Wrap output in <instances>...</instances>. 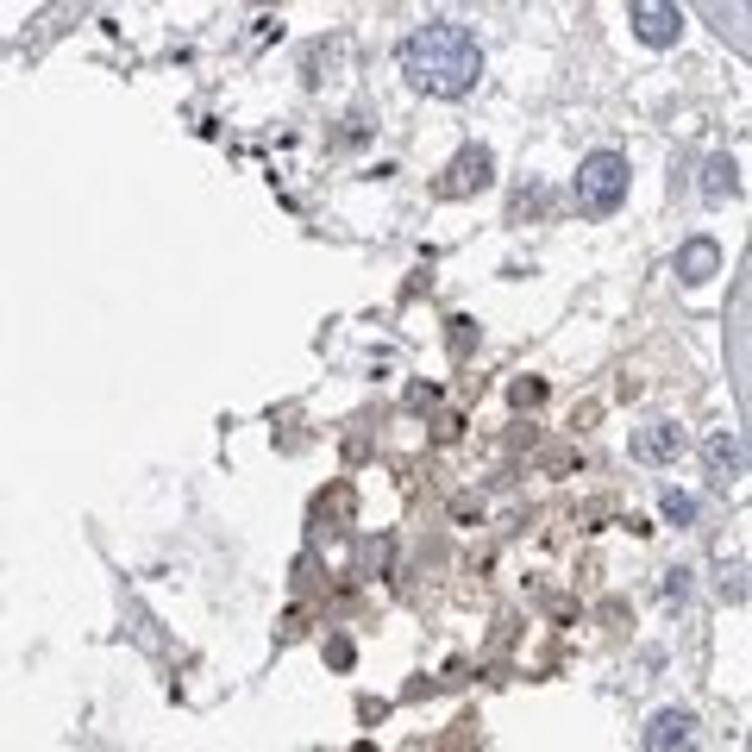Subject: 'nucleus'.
<instances>
[{
    "instance_id": "nucleus-1",
    "label": "nucleus",
    "mask_w": 752,
    "mask_h": 752,
    "mask_svg": "<svg viewBox=\"0 0 752 752\" xmlns=\"http://www.w3.org/2000/svg\"><path fill=\"white\" fill-rule=\"evenodd\" d=\"M402 76L433 101H458L483 76V44L458 19H427L402 38Z\"/></svg>"
},
{
    "instance_id": "nucleus-2",
    "label": "nucleus",
    "mask_w": 752,
    "mask_h": 752,
    "mask_svg": "<svg viewBox=\"0 0 752 752\" xmlns=\"http://www.w3.org/2000/svg\"><path fill=\"white\" fill-rule=\"evenodd\" d=\"M627 201V157L621 151H590L577 163V207L583 214H615Z\"/></svg>"
},
{
    "instance_id": "nucleus-3",
    "label": "nucleus",
    "mask_w": 752,
    "mask_h": 752,
    "mask_svg": "<svg viewBox=\"0 0 752 752\" xmlns=\"http://www.w3.org/2000/svg\"><path fill=\"white\" fill-rule=\"evenodd\" d=\"M646 752H696V715L690 709H658L646 727Z\"/></svg>"
},
{
    "instance_id": "nucleus-4",
    "label": "nucleus",
    "mask_w": 752,
    "mask_h": 752,
    "mask_svg": "<svg viewBox=\"0 0 752 752\" xmlns=\"http://www.w3.org/2000/svg\"><path fill=\"white\" fill-rule=\"evenodd\" d=\"M633 32H640L646 44H677V32H684V13L665 7V0H633Z\"/></svg>"
},
{
    "instance_id": "nucleus-5",
    "label": "nucleus",
    "mask_w": 752,
    "mask_h": 752,
    "mask_svg": "<svg viewBox=\"0 0 752 752\" xmlns=\"http://www.w3.org/2000/svg\"><path fill=\"white\" fill-rule=\"evenodd\" d=\"M677 452H684V427H671V420H652V427L633 433V458L646 464H671Z\"/></svg>"
},
{
    "instance_id": "nucleus-6",
    "label": "nucleus",
    "mask_w": 752,
    "mask_h": 752,
    "mask_svg": "<svg viewBox=\"0 0 752 752\" xmlns=\"http://www.w3.org/2000/svg\"><path fill=\"white\" fill-rule=\"evenodd\" d=\"M489 176H496V157H489V151H464L452 170H445V195H470V188H489Z\"/></svg>"
},
{
    "instance_id": "nucleus-7",
    "label": "nucleus",
    "mask_w": 752,
    "mask_h": 752,
    "mask_svg": "<svg viewBox=\"0 0 752 752\" xmlns=\"http://www.w3.org/2000/svg\"><path fill=\"white\" fill-rule=\"evenodd\" d=\"M702 464H709V477H715V483H734V477H740V464H746V452H740V439H734V433H715V439H702Z\"/></svg>"
},
{
    "instance_id": "nucleus-8",
    "label": "nucleus",
    "mask_w": 752,
    "mask_h": 752,
    "mask_svg": "<svg viewBox=\"0 0 752 752\" xmlns=\"http://www.w3.org/2000/svg\"><path fill=\"white\" fill-rule=\"evenodd\" d=\"M721 270V245L715 239H690L684 251H677V276H684V282H709Z\"/></svg>"
},
{
    "instance_id": "nucleus-9",
    "label": "nucleus",
    "mask_w": 752,
    "mask_h": 752,
    "mask_svg": "<svg viewBox=\"0 0 752 752\" xmlns=\"http://www.w3.org/2000/svg\"><path fill=\"white\" fill-rule=\"evenodd\" d=\"M702 195H709V201L740 195V163L734 157H709V163H702Z\"/></svg>"
},
{
    "instance_id": "nucleus-10",
    "label": "nucleus",
    "mask_w": 752,
    "mask_h": 752,
    "mask_svg": "<svg viewBox=\"0 0 752 752\" xmlns=\"http://www.w3.org/2000/svg\"><path fill=\"white\" fill-rule=\"evenodd\" d=\"M665 521H696V502H690V496H677V489H671V496H665Z\"/></svg>"
}]
</instances>
